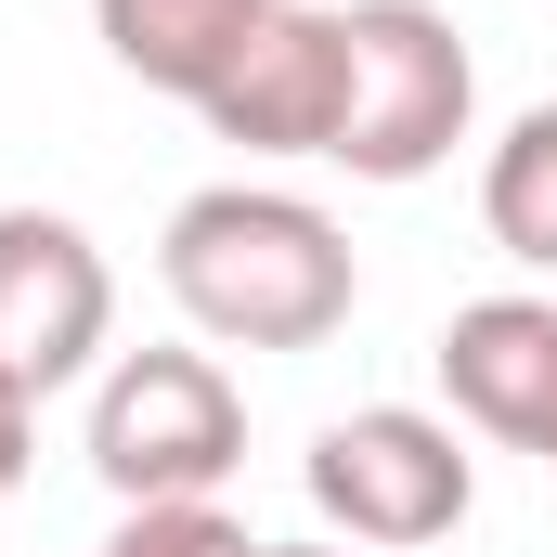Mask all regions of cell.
<instances>
[{
  "instance_id": "obj_1",
  "label": "cell",
  "mask_w": 557,
  "mask_h": 557,
  "mask_svg": "<svg viewBox=\"0 0 557 557\" xmlns=\"http://www.w3.org/2000/svg\"><path fill=\"white\" fill-rule=\"evenodd\" d=\"M156 285H169V311L208 350H324L350 324V298H363V260H350V234L311 195H285V182H208V195L169 208Z\"/></svg>"
},
{
  "instance_id": "obj_2",
  "label": "cell",
  "mask_w": 557,
  "mask_h": 557,
  "mask_svg": "<svg viewBox=\"0 0 557 557\" xmlns=\"http://www.w3.org/2000/svg\"><path fill=\"white\" fill-rule=\"evenodd\" d=\"M247 467V389L221 376V350H117L91 376V480L117 506H221V480Z\"/></svg>"
},
{
  "instance_id": "obj_3",
  "label": "cell",
  "mask_w": 557,
  "mask_h": 557,
  "mask_svg": "<svg viewBox=\"0 0 557 557\" xmlns=\"http://www.w3.org/2000/svg\"><path fill=\"white\" fill-rule=\"evenodd\" d=\"M337 39H350V104H337V156L350 182H428L467 117H480V65L454 39L441 0H337Z\"/></svg>"
},
{
  "instance_id": "obj_4",
  "label": "cell",
  "mask_w": 557,
  "mask_h": 557,
  "mask_svg": "<svg viewBox=\"0 0 557 557\" xmlns=\"http://www.w3.org/2000/svg\"><path fill=\"white\" fill-rule=\"evenodd\" d=\"M311 480V519L363 557H416V545H454L467 506H480V454L454 416H416V403H363V416L311 428L298 454Z\"/></svg>"
},
{
  "instance_id": "obj_5",
  "label": "cell",
  "mask_w": 557,
  "mask_h": 557,
  "mask_svg": "<svg viewBox=\"0 0 557 557\" xmlns=\"http://www.w3.org/2000/svg\"><path fill=\"white\" fill-rule=\"evenodd\" d=\"M117 350V273L65 208H0V389L52 403L78 376H104Z\"/></svg>"
},
{
  "instance_id": "obj_6",
  "label": "cell",
  "mask_w": 557,
  "mask_h": 557,
  "mask_svg": "<svg viewBox=\"0 0 557 557\" xmlns=\"http://www.w3.org/2000/svg\"><path fill=\"white\" fill-rule=\"evenodd\" d=\"M428 363H441L454 428H480V441L557 467V298H467L428 337Z\"/></svg>"
},
{
  "instance_id": "obj_7",
  "label": "cell",
  "mask_w": 557,
  "mask_h": 557,
  "mask_svg": "<svg viewBox=\"0 0 557 557\" xmlns=\"http://www.w3.org/2000/svg\"><path fill=\"white\" fill-rule=\"evenodd\" d=\"M337 104H350V39H337L324 0H285L195 117L221 143H247V156H337Z\"/></svg>"
},
{
  "instance_id": "obj_8",
  "label": "cell",
  "mask_w": 557,
  "mask_h": 557,
  "mask_svg": "<svg viewBox=\"0 0 557 557\" xmlns=\"http://www.w3.org/2000/svg\"><path fill=\"white\" fill-rule=\"evenodd\" d=\"M273 13L285 0H91L104 52L131 65L143 91H169V104H208V91L247 65V39H260Z\"/></svg>"
},
{
  "instance_id": "obj_9",
  "label": "cell",
  "mask_w": 557,
  "mask_h": 557,
  "mask_svg": "<svg viewBox=\"0 0 557 557\" xmlns=\"http://www.w3.org/2000/svg\"><path fill=\"white\" fill-rule=\"evenodd\" d=\"M480 234L519 273H557V104H519L506 143L480 156Z\"/></svg>"
},
{
  "instance_id": "obj_10",
  "label": "cell",
  "mask_w": 557,
  "mask_h": 557,
  "mask_svg": "<svg viewBox=\"0 0 557 557\" xmlns=\"http://www.w3.org/2000/svg\"><path fill=\"white\" fill-rule=\"evenodd\" d=\"M260 532H234L221 506H117V545L104 557H247Z\"/></svg>"
},
{
  "instance_id": "obj_11",
  "label": "cell",
  "mask_w": 557,
  "mask_h": 557,
  "mask_svg": "<svg viewBox=\"0 0 557 557\" xmlns=\"http://www.w3.org/2000/svg\"><path fill=\"white\" fill-rule=\"evenodd\" d=\"M26 441H39V403H13V389H0V493L26 480Z\"/></svg>"
},
{
  "instance_id": "obj_12",
  "label": "cell",
  "mask_w": 557,
  "mask_h": 557,
  "mask_svg": "<svg viewBox=\"0 0 557 557\" xmlns=\"http://www.w3.org/2000/svg\"><path fill=\"white\" fill-rule=\"evenodd\" d=\"M247 557H350V545H247Z\"/></svg>"
}]
</instances>
